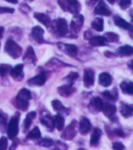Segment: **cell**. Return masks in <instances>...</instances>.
<instances>
[{
    "instance_id": "obj_6",
    "label": "cell",
    "mask_w": 133,
    "mask_h": 150,
    "mask_svg": "<svg viewBox=\"0 0 133 150\" xmlns=\"http://www.w3.org/2000/svg\"><path fill=\"white\" fill-rule=\"evenodd\" d=\"M46 74L44 72H42L37 75V76L30 79L28 81V83L29 86H41L44 85L46 81Z\"/></svg>"
},
{
    "instance_id": "obj_13",
    "label": "cell",
    "mask_w": 133,
    "mask_h": 150,
    "mask_svg": "<svg viewBox=\"0 0 133 150\" xmlns=\"http://www.w3.org/2000/svg\"><path fill=\"white\" fill-rule=\"evenodd\" d=\"M23 60L24 62L29 63V64H35L36 63L37 57H36L34 50L31 46H29L28 47L25 54H24Z\"/></svg>"
},
{
    "instance_id": "obj_31",
    "label": "cell",
    "mask_w": 133,
    "mask_h": 150,
    "mask_svg": "<svg viewBox=\"0 0 133 150\" xmlns=\"http://www.w3.org/2000/svg\"><path fill=\"white\" fill-rule=\"evenodd\" d=\"M36 115H37V113L34 111L30 112L28 114V115H27L26 118L25 120H24V122H23L24 128H25V130L28 129L30 126H31L33 122V120L36 117Z\"/></svg>"
},
{
    "instance_id": "obj_17",
    "label": "cell",
    "mask_w": 133,
    "mask_h": 150,
    "mask_svg": "<svg viewBox=\"0 0 133 150\" xmlns=\"http://www.w3.org/2000/svg\"><path fill=\"white\" fill-rule=\"evenodd\" d=\"M114 22L117 26L120 27L121 28H123L126 30H129V31H132L133 30V25H131V23L126 22V21L122 18L120 16H116L114 17Z\"/></svg>"
},
{
    "instance_id": "obj_8",
    "label": "cell",
    "mask_w": 133,
    "mask_h": 150,
    "mask_svg": "<svg viewBox=\"0 0 133 150\" xmlns=\"http://www.w3.org/2000/svg\"><path fill=\"white\" fill-rule=\"evenodd\" d=\"M84 85L87 88L91 87L95 81V73L92 69H86L84 73Z\"/></svg>"
},
{
    "instance_id": "obj_21",
    "label": "cell",
    "mask_w": 133,
    "mask_h": 150,
    "mask_svg": "<svg viewBox=\"0 0 133 150\" xmlns=\"http://www.w3.org/2000/svg\"><path fill=\"white\" fill-rule=\"evenodd\" d=\"M99 83L100 85L105 87H108L112 83V77L109 74L103 72L99 76Z\"/></svg>"
},
{
    "instance_id": "obj_10",
    "label": "cell",
    "mask_w": 133,
    "mask_h": 150,
    "mask_svg": "<svg viewBox=\"0 0 133 150\" xmlns=\"http://www.w3.org/2000/svg\"><path fill=\"white\" fill-rule=\"evenodd\" d=\"M44 29L40 26H35L32 29V37L38 44H42L45 42L44 39Z\"/></svg>"
},
{
    "instance_id": "obj_26",
    "label": "cell",
    "mask_w": 133,
    "mask_h": 150,
    "mask_svg": "<svg viewBox=\"0 0 133 150\" xmlns=\"http://www.w3.org/2000/svg\"><path fill=\"white\" fill-rule=\"evenodd\" d=\"M121 89L124 94L133 95V83L131 81H123L120 85Z\"/></svg>"
},
{
    "instance_id": "obj_15",
    "label": "cell",
    "mask_w": 133,
    "mask_h": 150,
    "mask_svg": "<svg viewBox=\"0 0 133 150\" xmlns=\"http://www.w3.org/2000/svg\"><path fill=\"white\" fill-rule=\"evenodd\" d=\"M102 110L104 115L108 118H110L112 120H114V117L115 116V114L116 112V106L110 103H106L103 105Z\"/></svg>"
},
{
    "instance_id": "obj_42",
    "label": "cell",
    "mask_w": 133,
    "mask_h": 150,
    "mask_svg": "<svg viewBox=\"0 0 133 150\" xmlns=\"http://www.w3.org/2000/svg\"><path fill=\"white\" fill-rule=\"evenodd\" d=\"M78 77H79V75H78L77 73L71 72V73L69 74V75L67 77H66V78L70 81V82H71V84H72V82H73L74 80L77 79Z\"/></svg>"
},
{
    "instance_id": "obj_40",
    "label": "cell",
    "mask_w": 133,
    "mask_h": 150,
    "mask_svg": "<svg viewBox=\"0 0 133 150\" xmlns=\"http://www.w3.org/2000/svg\"><path fill=\"white\" fill-rule=\"evenodd\" d=\"M14 9L13 8L5 7H0V14L5 13H13Z\"/></svg>"
},
{
    "instance_id": "obj_51",
    "label": "cell",
    "mask_w": 133,
    "mask_h": 150,
    "mask_svg": "<svg viewBox=\"0 0 133 150\" xmlns=\"http://www.w3.org/2000/svg\"><path fill=\"white\" fill-rule=\"evenodd\" d=\"M130 36H131V37L133 39V30L131 31V33H130Z\"/></svg>"
},
{
    "instance_id": "obj_39",
    "label": "cell",
    "mask_w": 133,
    "mask_h": 150,
    "mask_svg": "<svg viewBox=\"0 0 133 150\" xmlns=\"http://www.w3.org/2000/svg\"><path fill=\"white\" fill-rule=\"evenodd\" d=\"M8 146V140L6 137L0 138V150H7Z\"/></svg>"
},
{
    "instance_id": "obj_18",
    "label": "cell",
    "mask_w": 133,
    "mask_h": 150,
    "mask_svg": "<svg viewBox=\"0 0 133 150\" xmlns=\"http://www.w3.org/2000/svg\"><path fill=\"white\" fill-rule=\"evenodd\" d=\"M62 50L65 53L67 54L69 56L74 57L77 55L78 52L77 47L74 44H62Z\"/></svg>"
},
{
    "instance_id": "obj_19",
    "label": "cell",
    "mask_w": 133,
    "mask_h": 150,
    "mask_svg": "<svg viewBox=\"0 0 133 150\" xmlns=\"http://www.w3.org/2000/svg\"><path fill=\"white\" fill-rule=\"evenodd\" d=\"M59 94L62 97L67 98L72 93L75 91V89L73 88L71 85H65L62 86H60L57 89Z\"/></svg>"
},
{
    "instance_id": "obj_54",
    "label": "cell",
    "mask_w": 133,
    "mask_h": 150,
    "mask_svg": "<svg viewBox=\"0 0 133 150\" xmlns=\"http://www.w3.org/2000/svg\"><path fill=\"white\" fill-rule=\"evenodd\" d=\"M0 47H1V44H0Z\"/></svg>"
},
{
    "instance_id": "obj_36",
    "label": "cell",
    "mask_w": 133,
    "mask_h": 150,
    "mask_svg": "<svg viewBox=\"0 0 133 150\" xmlns=\"http://www.w3.org/2000/svg\"><path fill=\"white\" fill-rule=\"evenodd\" d=\"M53 144V140L51 139H43L39 141L38 145L42 147H46V148H50Z\"/></svg>"
},
{
    "instance_id": "obj_50",
    "label": "cell",
    "mask_w": 133,
    "mask_h": 150,
    "mask_svg": "<svg viewBox=\"0 0 133 150\" xmlns=\"http://www.w3.org/2000/svg\"><path fill=\"white\" fill-rule=\"evenodd\" d=\"M107 1L108 3H110V4H114V2H115V1H116V0H107Z\"/></svg>"
},
{
    "instance_id": "obj_44",
    "label": "cell",
    "mask_w": 133,
    "mask_h": 150,
    "mask_svg": "<svg viewBox=\"0 0 133 150\" xmlns=\"http://www.w3.org/2000/svg\"><path fill=\"white\" fill-rule=\"evenodd\" d=\"M114 133L117 136L120 137H124V135H125L124 132L122 129H115Z\"/></svg>"
},
{
    "instance_id": "obj_32",
    "label": "cell",
    "mask_w": 133,
    "mask_h": 150,
    "mask_svg": "<svg viewBox=\"0 0 133 150\" xmlns=\"http://www.w3.org/2000/svg\"><path fill=\"white\" fill-rule=\"evenodd\" d=\"M41 133L38 127H35L29 132L28 135H27V139L31 140H37L40 139Z\"/></svg>"
},
{
    "instance_id": "obj_23",
    "label": "cell",
    "mask_w": 133,
    "mask_h": 150,
    "mask_svg": "<svg viewBox=\"0 0 133 150\" xmlns=\"http://www.w3.org/2000/svg\"><path fill=\"white\" fill-rule=\"evenodd\" d=\"M51 105H52V107L53 109L55 110V111L58 112H61V113H66V114H69V110L68 108L65 107L63 105L62 103L60 102L59 100H53L51 102Z\"/></svg>"
},
{
    "instance_id": "obj_38",
    "label": "cell",
    "mask_w": 133,
    "mask_h": 150,
    "mask_svg": "<svg viewBox=\"0 0 133 150\" xmlns=\"http://www.w3.org/2000/svg\"><path fill=\"white\" fill-rule=\"evenodd\" d=\"M132 0H118V4L122 9H126L131 4Z\"/></svg>"
},
{
    "instance_id": "obj_27",
    "label": "cell",
    "mask_w": 133,
    "mask_h": 150,
    "mask_svg": "<svg viewBox=\"0 0 133 150\" xmlns=\"http://www.w3.org/2000/svg\"><path fill=\"white\" fill-rule=\"evenodd\" d=\"M117 53L121 56H131L133 55V47L129 45H125L120 47L117 50Z\"/></svg>"
},
{
    "instance_id": "obj_34",
    "label": "cell",
    "mask_w": 133,
    "mask_h": 150,
    "mask_svg": "<svg viewBox=\"0 0 133 150\" xmlns=\"http://www.w3.org/2000/svg\"><path fill=\"white\" fill-rule=\"evenodd\" d=\"M17 96L29 101L31 99V94L29 90L26 88H22V90H20Z\"/></svg>"
},
{
    "instance_id": "obj_4",
    "label": "cell",
    "mask_w": 133,
    "mask_h": 150,
    "mask_svg": "<svg viewBox=\"0 0 133 150\" xmlns=\"http://www.w3.org/2000/svg\"><path fill=\"white\" fill-rule=\"evenodd\" d=\"M11 119L7 126V135L9 139L13 140L17 136L19 131V114Z\"/></svg>"
},
{
    "instance_id": "obj_45",
    "label": "cell",
    "mask_w": 133,
    "mask_h": 150,
    "mask_svg": "<svg viewBox=\"0 0 133 150\" xmlns=\"http://www.w3.org/2000/svg\"><path fill=\"white\" fill-rule=\"evenodd\" d=\"M6 125V118L4 115L0 113V126Z\"/></svg>"
},
{
    "instance_id": "obj_47",
    "label": "cell",
    "mask_w": 133,
    "mask_h": 150,
    "mask_svg": "<svg viewBox=\"0 0 133 150\" xmlns=\"http://www.w3.org/2000/svg\"><path fill=\"white\" fill-rule=\"evenodd\" d=\"M16 147H17V143L16 142H14L13 143V144H12L11 146L10 147L9 150H15L16 148Z\"/></svg>"
},
{
    "instance_id": "obj_2",
    "label": "cell",
    "mask_w": 133,
    "mask_h": 150,
    "mask_svg": "<svg viewBox=\"0 0 133 150\" xmlns=\"http://www.w3.org/2000/svg\"><path fill=\"white\" fill-rule=\"evenodd\" d=\"M5 51L13 59L20 57L22 53V48L13 39H8L5 45Z\"/></svg>"
},
{
    "instance_id": "obj_48",
    "label": "cell",
    "mask_w": 133,
    "mask_h": 150,
    "mask_svg": "<svg viewBox=\"0 0 133 150\" xmlns=\"http://www.w3.org/2000/svg\"><path fill=\"white\" fill-rule=\"evenodd\" d=\"M4 32V28H3V27H0V38H2Z\"/></svg>"
},
{
    "instance_id": "obj_28",
    "label": "cell",
    "mask_w": 133,
    "mask_h": 150,
    "mask_svg": "<svg viewBox=\"0 0 133 150\" xmlns=\"http://www.w3.org/2000/svg\"><path fill=\"white\" fill-rule=\"evenodd\" d=\"M40 122L42 124L48 129L50 131H52L54 129V124L53 118H51L49 115H46L42 117L40 120Z\"/></svg>"
},
{
    "instance_id": "obj_16",
    "label": "cell",
    "mask_w": 133,
    "mask_h": 150,
    "mask_svg": "<svg viewBox=\"0 0 133 150\" xmlns=\"http://www.w3.org/2000/svg\"><path fill=\"white\" fill-rule=\"evenodd\" d=\"M91 123L88 118L85 117L81 118L79 124V130L82 134H86L91 129Z\"/></svg>"
},
{
    "instance_id": "obj_25",
    "label": "cell",
    "mask_w": 133,
    "mask_h": 150,
    "mask_svg": "<svg viewBox=\"0 0 133 150\" xmlns=\"http://www.w3.org/2000/svg\"><path fill=\"white\" fill-rule=\"evenodd\" d=\"M106 39L104 37L97 36L90 39V44L92 46H103L106 44Z\"/></svg>"
},
{
    "instance_id": "obj_49",
    "label": "cell",
    "mask_w": 133,
    "mask_h": 150,
    "mask_svg": "<svg viewBox=\"0 0 133 150\" xmlns=\"http://www.w3.org/2000/svg\"><path fill=\"white\" fill-rule=\"evenodd\" d=\"M5 1L11 3V4H16L18 3V0H5Z\"/></svg>"
},
{
    "instance_id": "obj_53",
    "label": "cell",
    "mask_w": 133,
    "mask_h": 150,
    "mask_svg": "<svg viewBox=\"0 0 133 150\" xmlns=\"http://www.w3.org/2000/svg\"><path fill=\"white\" fill-rule=\"evenodd\" d=\"M78 150H84V149H78Z\"/></svg>"
},
{
    "instance_id": "obj_1",
    "label": "cell",
    "mask_w": 133,
    "mask_h": 150,
    "mask_svg": "<svg viewBox=\"0 0 133 150\" xmlns=\"http://www.w3.org/2000/svg\"><path fill=\"white\" fill-rule=\"evenodd\" d=\"M58 4L63 11L74 15L79 13L81 8L78 0H58Z\"/></svg>"
},
{
    "instance_id": "obj_14",
    "label": "cell",
    "mask_w": 133,
    "mask_h": 150,
    "mask_svg": "<svg viewBox=\"0 0 133 150\" xmlns=\"http://www.w3.org/2000/svg\"><path fill=\"white\" fill-rule=\"evenodd\" d=\"M13 103L14 106L17 108L18 109L22 110L23 111H25L28 109L29 105L28 100H24V99L16 96L14 99Z\"/></svg>"
},
{
    "instance_id": "obj_9",
    "label": "cell",
    "mask_w": 133,
    "mask_h": 150,
    "mask_svg": "<svg viewBox=\"0 0 133 150\" xmlns=\"http://www.w3.org/2000/svg\"><path fill=\"white\" fill-rule=\"evenodd\" d=\"M84 23V16L82 14L75 15L71 22V28L74 32H79L82 28Z\"/></svg>"
},
{
    "instance_id": "obj_37",
    "label": "cell",
    "mask_w": 133,
    "mask_h": 150,
    "mask_svg": "<svg viewBox=\"0 0 133 150\" xmlns=\"http://www.w3.org/2000/svg\"><path fill=\"white\" fill-rule=\"evenodd\" d=\"M103 95L110 100H116L117 98V93L116 91H113V92H112L109 91H105L103 93Z\"/></svg>"
},
{
    "instance_id": "obj_30",
    "label": "cell",
    "mask_w": 133,
    "mask_h": 150,
    "mask_svg": "<svg viewBox=\"0 0 133 150\" xmlns=\"http://www.w3.org/2000/svg\"><path fill=\"white\" fill-rule=\"evenodd\" d=\"M92 28L97 31H102L104 28V21L101 18H97L93 20L91 23Z\"/></svg>"
},
{
    "instance_id": "obj_5",
    "label": "cell",
    "mask_w": 133,
    "mask_h": 150,
    "mask_svg": "<svg viewBox=\"0 0 133 150\" xmlns=\"http://www.w3.org/2000/svg\"><path fill=\"white\" fill-rule=\"evenodd\" d=\"M77 122L74 120L72 122L66 127L64 131L62 132L61 134V137L63 139L65 140H71L75 137V134L77 133L76 131V125Z\"/></svg>"
},
{
    "instance_id": "obj_41",
    "label": "cell",
    "mask_w": 133,
    "mask_h": 150,
    "mask_svg": "<svg viewBox=\"0 0 133 150\" xmlns=\"http://www.w3.org/2000/svg\"><path fill=\"white\" fill-rule=\"evenodd\" d=\"M112 148L114 150H124L125 146L120 142H114L112 144Z\"/></svg>"
},
{
    "instance_id": "obj_46",
    "label": "cell",
    "mask_w": 133,
    "mask_h": 150,
    "mask_svg": "<svg viewBox=\"0 0 133 150\" xmlns=\"http://www.w3.org/2000/svg\"><path fill=\"white\" fill-rule=\"evenodd\" d=\"M98 1V0H86V3L88 6H93Z\"/></svg>"
},
{
    "instance_id": "obj_43",
    "label": "cell",
    "mask_w": 133,
    "mask_h": 150,
    "mask_svg": "<svg viewBox=\"0 0 133 150\" xmlns=\"http://www.w3.org/2000/svg\"><path fill=\"white\" fill-rule=\"evenodd\" d=\"M20 9L21 11L23 12V13H28L29 11H31V8H30L28 5L23 4L20 5Z\"/></svg>"
},
{
    "instance_id": "obj_29",
    "label": "cell",
    "mask_w": 133,
    "mask_h": 150,
    "mask_svg": "<svg viewBox=\"0 0 133 150\" xmlns=\"http://www.w3.org/2000/svg\"><path fill=\"white\" fill-rule=\"evenodd\" d=\"M120 112L125 118H129L132 116L133 109L131 106L127 104H122L120 108Z\"/></svg>"
},
{
    "instance_id": "obj_33",
    "label": "cell",
    "mask_w": 133,
    "mask_h": 150,
    "mask_svg": "<svg viewBox=\"0 0 133 150\" xmlns=\"http://www.w3.org/2000/svg\"><path fill=\"white\" fill-rule=\"evenodd\" d=\"M104 37L106 40L109 42H117L119 41V35L113 32H107L105 34Z\"/></svg>"
},
{
    "instance_id": "obj_7",
    "label": "cell",
    "mask_w": 133,
    "mask_h": 150,
    "mask_svg": "<svg viewBox=\"0 0 133 150\" xmlns=\"http://www.w3.org/2000/svg\"><path fill=\"white\" fill-rule=\"evenodd\" d=\"M103 105V102L101 99L99 97H95L90 101L88 108L90 112L93 113H97L101 111Z\"/></svg>"
},
{
    "instance_id": "obj_20",
    "label": "cell",
    "mask_w": 133,
    "mask_h": 150,
    "mask_svg": "<svg viewBox=\"0 0 133 150\" xmlns=\"http://www.w3.org/2000/svg\"><path fill=\"white\" fill-rule=\"evenodd\" d=\"M34 18H35L39 22L42 23L47 28L51 25V19L47 14L41 13H36L34 14Z\"/></svg>"
},
{
    "instance_id": "obj_12",
    "label": "cell",
    "mask_w": 133,
    "mask_h": 150,
    "mask_svg": "<svg viewBox=\"0 0 133 150\" xmlns=\"http://www.w3.org/2000/svg\"><path fill=\"white\" fill-rule=\"evenodd\" d=\"M23 65L20 64H18L14 68H12L10 71L11 76L13 77L15 80L22 81L24 76L23 74Z\"/></svg>"
},
{
    "instance_id": "obj_24",
    "label": "cell",
    "mask_w": 133,
    "mask_h": 150,
    "mask_svg": "<svg viewBox=\"0 0 133 150\" xmlns=\"http://www.w3.org/2000/svg\"><path fill=\"white\" fill-rule=\"evenodd\" d=\"M102 134V132L101 129L98 128H96L93 129L91 138H90V145L91 146H96L99 143V141L101 139Z\"/></svg>"
},
{
    "instance_id": "obj_52",
    "label": "cell",
    "mask_w": 133,
    "mask_h": 150,
    "mask_svg": "<svg viewBox=\"0 0 133 150\" xmlns=\"http://www.w3.org/2000/svg\"><path fill=\"white\" fill-rule=\"evenodd\" d=\"M130 67H131V68L133 69V61H132V62L131 63V66H130Z\"/></svg>"
},
{
    "instance_id": "obj_35",
    "label": "cell",
    "mask_w": 133,
    "mask_h": 150,
    "mask_svg": "<svg viewBox=\"0 0 133 150\" xmlns=\"http://www.w3.org/2000/svg\"><path fill=\"white\" fill-rule=\"evenodd\" d=\"M12 69L11 67L7 64L0 65V76L5 77L7 76L8 73H10V71Z\"/></svg>"
},
{
    "instance_id": "obj_11",
    "label": "cell",
    "mask_w": 133,
    "mask_h": 150,
    "mask_svg": "<svg viewBox=\"0 0 133 150\" xmlns=\"http://www.w3.org/2000/svg\"><path fill=\"white\" fill-rule=\"evenodd\" d=\"M93 13L95 14L101 15V16H108L111 14V12L108 9L107 5H105V2L103 0H100L99 1L98 5L95 8Z\"/></svg>"
},
{
    "instance_id": "obj_3",
    "label": "cell",
    "mask_w": 133,
    "mask_h": 150,
    "mask_svg": "<svg viewBox=\"0 0 133 150\" xmlns=\"http://www.w3.org/2000/svg\"><path fill=\"white\" fill-rule=\"evenodd\" d=\"M51 25L52 26L53 31L55 33V34L60 36V37H64L67 34L68 28L67 22L64 18H59L56 20H54L52 24L51 23Z\"/></svg>"
},
{
    "instance_id": "obj_22",
    "label": "cell",
    "mask_w": 133,
    "mask_h": 150,
    "mask_svg": "<svg viewBox=\"0 0 133 150\" xmlns=\"http://www.w3.org/2000/svg\"><path fill=\"white\" fill-rule=\"evenodd\" d=\"M54 127H56L59 131H62L64 127L65 120L64 117L60 115H57L53 117Z\"/></svg>"
}]
</instances>
